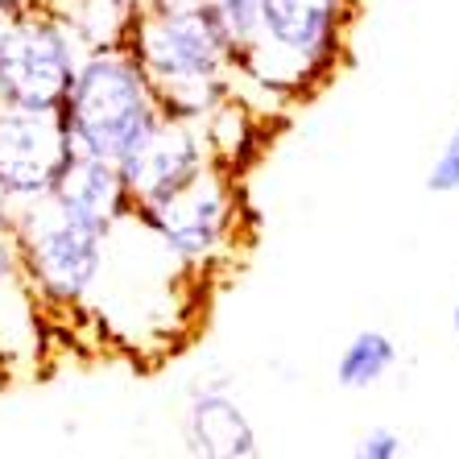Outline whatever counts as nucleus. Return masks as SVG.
<instances>
[{
    "label": "nucleus",
    "mask_w": 459,
    "mask_h": 459,
    "mask_svg": "<svg viewBox=\"0 0 459 459\" xmlns=\"http://www.w3.org/2000/svg\"><path fill=\"white\" fill-rule=\"evenodd\" d=\"M75 153L58 112L0 104V204L22 207L54 191V178Z\"/></svg>",
    "instance_id": "obj_7"
},
{
    "label": "nucleus",
    "mask_w": 459,
    "mask_h": 459,
    "mask_svg": "<svg viewBox=\"0 0 459 459\" xmlns=\"http://www.w3.org/2000/svg\"><path fill=\"white\" fill-rule=\"evenodd\" d=\"M33 0H0V17H9V13H22V9H30Z\"/></svg>",
    "instance_id": "obj_18"
},
{
    "label": "nucleus",
    "mask_w": 459,
    "mask_h": 459,
    "mask_svg": "<svg viewBox=\"0 0 459 459\" xmlns=\"http://www.w3.org/2000/svg\"><path fill=\"white\" fill-rule=\"evenodd\" d=\"M42 352V307L25 281L17 240H13V207L0 204V373H22Z\"/></svg>",
    "instance_id": "obj_10"
},
{
    "label": "nucleus",
    "mask_w": 459,
    "mask_h": 459,
    "mask_svg": "<svg viewBox=\"0 0 459 459\" xmlns=\"http://www.w3.org/2000/svg\"><path fill=\"white\" fill-rule=\"evenodd\" d=\"M236 182V174L212 161L182 191L133 207V220L158 240V248L182 273H215L245 240V204Z\"/></svg>",
    "instance_id": "obj_5"
},
{
    "label": "nucleus",
    "mask_w": 459,
    "mask_h": 459,
    "mask_svg": "<svg viewBox=\"0 0 459 459\" xmlns=\"http://www.w3.org/2000/svg\"><path fill=\"white\" fill-rule=\"evenodd\" d=\"M427 191L430 195H459V117H455V125H451L447 141L438 145L435 161H430Z\"/></svg>",
    "instance_id": "obj_16"
},
{
    "label": "nucleus",
    "mask_w": 459,
    "mask_h": 459,
    "mask_svg": "<svg viewBox=\"0 0 459 459\" xmlns=\"http://www.w3.org/2000/svg\"><path fill=\"white\" fill-rule=\"evenodd\" d=\"M360 0H261L253 42L236 54V71L261 96L294 104L340 71L348 25Z\"/></svg>",
    "instance_id": "obj_2"
},
{
    "label": "nucleus",
    "mask_w": 459,
    "mask_h": 459,
    "mask_svg": "<svg viewBox=\"0 0 459 459\" xmlns=\"http://www.w3.org/2000/svg\"><path fill=\"white\" fill-rule=\"evenodd\" d=\"M58 117L79 153L120 161L166 112L137 58L120 46V50H83L58 104Z\"/></svg>",
    "instance_id": "obj_4"
},
{
    "label": "nucleus",
    "mask_w": 459,
    "mask_h": 459,
    "mask_svg": "<svg viewBox=\"0 0 459 459\" xmlns=\"http://www.w3.org/2000/svg\"><path fill=\"white\" fill-rule=\"evenodd\" d=\"M141 4H145V0H141Z\"/></svg>",
    "instance_id": "obj_20"
},
{
    "label": "nucleus",
    "mask_w": 459,
    "mask_h": 459,
    "mask_svg": "<svg viewBox=\"0 0 459 459\" xmlns=\"http://www.w3.org/2000/svg\"><path fill=\"white\" fill-rule=\"evenodd\" d=\"M83 50H120L137 25L141 0H50Z\"/></svg>",
    "instance_id": "obj_14"
},
{
    "label": "nucleus",
    "mask_w": 459,
    "mask_h": 459,
    "mask_svg": "<svg viewBox=\"0 0 459 459\" xmlns=\"http://www.w3.org/2000/svg\"><path fill=\"white\" fill-rule=\"evenodd\" d=\"M13 240L42 315L87 310L104 286L112 228L63 207L54 195L13 207Z\"/></svg>",
    "instance_id": "obj_3"
},
{
    "label": "nucleus",
    "mask_w": 459,
    "mask_h": 459,
    "mask_svg": "<svg viewBox=\"0 0 459 459\" xmlns=\"http://www.w3.org/2000/svg\"><path fill=\"white\" fill-rule=\"evenodd\" d=\"M54 199L71 212L87 215V220H100V224L117 228L133 215V195L125 186V174H120L117 161L96 158V153H71L66 166L54 178Z\"/></svg>",
    "instance_id": "obj_11"
},
{
    "label": "nucleus",
    "mask_w": 459,
    "mask_h": 459,
    "mask_svg": "<svg viewBox=\"0 0 459 459\" xmlns=\"http://www.w3.org/2000/svg\"><path fill=\"white\" fill-rule=\"evenodd\" d=\"M117 166L125 174L133 207H141V204H158L166 195L182 191L195 174H204L212 166V153H207L204 128L195 125V120L161 117Z\"/></svg>",
    "instance_id": "obj_8"
},
{
    "label": "nucleus",
    "mask_w": 459,
    "mask_h": 459,
    "mask_svg": "<svg viewBox=\"0 0 459 459\" xmlns=\"http://www.w3.org/2000/svg\"><path fill=\"white\" fill-rule=\"evenodd\" d=\"M166 117L199 120L240 87L236 50L199 0H145L125 46Z\"/></svg>",
    "instance_id": "obj_1"
},
{
    "label": "nucleus",
    "mask_w": 459,
    "mask_h": 459,
    "mask_svg": "<svg viewBox=\"0 0 459 459\" xmlns=\"http://www.w3.org/2000/svg\"><path fill=\"white\" fill-rule=\"evenodd\" d=\"M182 451L199 459H256L261 430L224 381H199L182 406Z\"/></svg>",
    "instance_id": "obj_9"
},
{
    "label": "nucleus",
    "mask_w": 459,
    "mask_h": 459,
    "mask_svg": "<svg viewBox=\"0 0 459 459\" xmlns=\"http://www.w3.org/2000/svg\"><path fill=\"white\" fill-rule=\"evenodd\" d=\"M451 332H455V340H459V299H455V307H451Z\"/></svg>",
    "instance_id": "obj_19"
},
{
    "label": "nucleus",
    "mask_w": 459,
    "mask_h": 459,
    "mask_svg": "<svg viewBox=\"0 0 459 459\" xmlns=\"http://www.w3.org/2000/svg\"><path fill=\"white\" fill-rule=\"evenodd\" d=\"M352 455L356 459H402V455H410V443H406V435L394 427H368L356 438Z\"/></svg>",
    "instance_id": "obj_17"
},
{
    "label": "nucleus",
    "mask_w": 459,
    "mask_h": 459,
    "mask_svg": "<svg viewBox=\"0 0 459 459\" xmlns=\"http://www.w3.org/2000/svg\"><path fill=\"white\" fill-rule=\"evenodd\" d=\"M397 364H402V348H397L394 335L381 332V327H364L340 348L332 381L348 394H368L397 373Z\"/></svg>",
    "instance_id": "obj_13"
},
{
    "label": "nucleus",
    "mask_w": 459,
    "mask_h": 459,
    "mask_svg": "<svg viewBox=\"0 0 459 459\" xmlns=\"http://www.w3.org/2000/svg\"><path fill=\"white\" fill-rule=\"evenodd\" d=\"M83 46L50 0L0 22V104L58 112Z\"/></svg>",
    "instance_id": "obj_6"
},
{
    "label": "nucleus",
    "mask_w": 459,
    "mask_h": 459,
    "mask_svg": "<svg viewBox=\"0 0 459 459\" xmlns=\"http://www.w3.org/2000/svg\"><path fill=\"white\" fill-rule=\"evenodd\" d=\"M256 112H261V108L248 104V100L240 96V87H236L232 96H224L199 120L212 161L220 170L236 174V178L253 166L256 153L265 150V145H261V117H256Z\"/></svg>",
    "instance_id": "obj_12"
},
{
    "label": "nucleus",
    "mask_w": 459,
    "mask_h": 459,
    "mask_svg": "<svg viewBox=\"0 0 459 459\" xmlns=\"http://www.w3.org/2000/svg\"><path fill=\"white\" fill-rule=\"evenodd\" d=\"M199 4L220 22V30L228 33L236 54L253 42L256 22H261V0H199Z\"/></svg>",
    "instance_id": "obj_15"
}]
</instances>
